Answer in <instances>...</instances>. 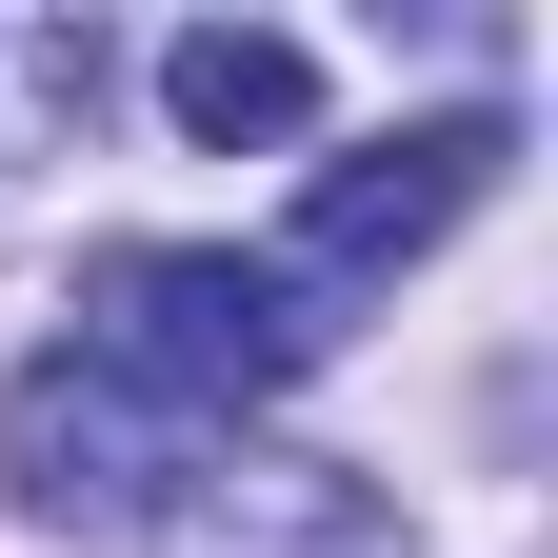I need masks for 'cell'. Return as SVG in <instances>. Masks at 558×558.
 Listing matches in <instances>:
<instances>
[{
  "instance_id": "cell-2",
  "label": "cell",
  "mask_w": 558,
  "mask_h": 558,
  "mask_svg": "<svg viewBox=\"0 0 558 558\" xmlns=\"http://www.w3.org/2000/svg\"><path fill=\"white\" fill-rule=\"evenodd\" d=\"M0 439H21V499H40V519H160L180 459H199V418H160L140 379H100L81 339H60V360H21Z\"/></svg>"
},
{
  "instance_id": "cell-5",
  "label": "cell",
  "mask_w": 558,
  "mask_h": 558,
  "mask_svg": "<svg viewBox=\"0 0 558 558\" xmlns=\"http://www.w3.org/2000/svg\"><path fill=\"white\" fill-rule=\"evenodd\" d=\"M160 120L180 140H319V40H279V21H199V40H160Z\"/></svg>"
},
{
  "instance_id": "cell-4",
  "label": "cell",
  "mask_w": 558,
  "mask_h": 558,
  "mask_svg": "<svg viewBox=\"0 0 558 558\" xmlns=\"http://www.w3.org/2000/svg\"><path fill=\"white\" fill-rule=\"evenodd\" d=\"M160 558H399V519L360 499L339 459H279V439H199L180 499L140 519Z\"/></svg>"
},
{
  "instance_id": "cell-1",
  "label": "cell",
  "mask_w": 558,
  "mask_h": 558,
  "mask_svg": "<svg viewBox=\"0 0 558 558\" xmlns=\"http://www.w3.org/2000/svg\"><path fill=\"white\" fill-rule=\"evenodd\" d=\"M319 300L279 259H240V240H120V259H81V360L100 379H140L160 418H199L220 439L240 399H279V379H319Z\"/></svg>"
},
{
  "instance_id": "cell-3",
  "label": "cell",
  "mask_w": 558,
  "mask_h": 558,
  "mask_svg": "<svg viewBox=\"0 0 558 558\" xmlns=\"http://www.w3.org/2000/svg\"><path fill=\"white\" fill-rule=\"evenodd\" d=\"M478 180H499V120H418V140H360V160H319L300 180V240H279V279H399L418 240H459L478 220Z\"/></svg>"
}]
</instances>
